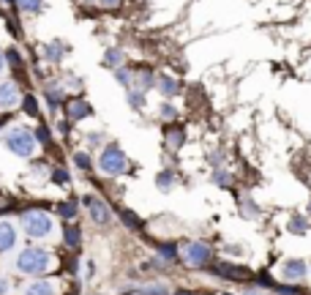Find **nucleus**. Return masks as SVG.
I'll use <instances>...</instances> for the list:
<instances>
[{
    "mask_svg": "<svg viewBox=\"0 0 311 295\" xmlns=\"http://www.w3.org/2000/svg\"><path fill=\"white\" fill-rule=\"evenodd\" d=\"M52 262L47 249H38V246H30V249H22V254L17 257V271L19 274H44Z\"/></svg>",
    "mask_w": 311,
    "mask_h": 295,
    "instance_id": "obj_1",
    "label": "nucleus"
},
{
    "mask_svg": "<svg viewBox=\"0 0 311 295\" xmlns=\"http://www.w3.org/2000/svg\"><path fill=\"white\" fill-rule=\"evenodd\" d=\"M3 142H6L8 151L17 153V156H22V158L33 156V151H36V134H33V131H28V129H22V126L6 131Z\"/></svg>",
    "mask_w": 311,
    "mask_h": 295,
    "instance_id": "obj_2",
    "label": "nucleus"
},
{
    "mask_svg": "<svg viewBox=\"0 0 311 295\" xmlns=\"http://www.w3.org/2000/svg\"><path fill=\"white\" fill-rule=\"evenodd\" d=\"M98 167H101L104 175H123V172L128 170V158H126V153L120 151V148L110 145V148H104L101 156H98Z\"/></svg>",
    "mask_w": 311,
    "mask_h": 295,
    "instance_id": "obj_3",
    "label": "nucleus"
},
{
    "mask_svg": "<svg viewBox=\"0 0 311 295\" xmlns=\"http://www.w3.org/2000/svg\"><path fill=\"white\" fill-rule=\"evenodd\" d=\"M22 227L30 238H47L52 233V219L44 211H28L22 216Z\"/></svg>",
    "mask_w": 311,
    "mask_h": 295,
    "instance_id": "obj_4",
    "label": "nucleus"
},
{
    "mask_svg": "<svg viewBox=\"0 0 311 295\" xmlns=\"http://www.w3.org/2000/svg\"><path fill=\"white\" fill-rule=\"evenodd\" d=\"M183 260L194 268L205 265V262L210 260V246H207V243H200V240H191V243L183 246Z\"/></svg>",
    "mask_w": 311,
    "mask_h": 295,
    "instance_id": "obj_5",
    "label": "nucleus"
},
{
    "mask_svg": "<svg viewBox=\"0 0 311 295\" xmlns=\"http://www.w3.org/2000/svg\"><path fill=\"white\" fill-rule=\"evenodd\" d=\"M85 205H88V211H90V216H93V221L96 224H110L112 221V211H110V205L104 202V199H98V197H85Z\"/></svg>",
    "mask_w": 311,
    "mask_h": 295,
    "instance_id": "obj_6",
    "label": "nucleus"
},
{
    "mask_svg": "<svg viewBox=\"0 0 311 295\" xmlns=\"http://www.w3.org/2000/svg\"><path fill=\"white\" fill-rule=\"evenodd\" d=\"M281 276L287 281H300L306 276V262L303 260H287L281 265Z\"/></svg>",
    "mask_w": 311,
    "mask_h": 295,
    "instance_id": "obj_7",
    "label": "nucleus"
},
{
    "mask_svg": "<svg viewBox=\"0 0 311 295\" xmlns=\"http://www.w3.org/2000/svg\"><path fill=\"white\" fill-rule=\"evenodd\" d=\"M17 101H19V88H17L14 82L0 85V107L8 110V107H17Z\"/></svg>",
    "mask_w": 311,
    "mask_h": 295,
    "instance_id": "obj_8",
    "label": "nucleus"
},
{
    "mask_svg": "<svg viewBox=\"0 0 311 295\" xmlns=\"http://www.w3.org/2000/svg\"><path fill=\"white\" fill-rule=\"evenodd\" d=\"M17 243V227L11 221H0V252H6Z\"/></svg>",
    "mask_w": 311,
    "mask_h": 295,
    "instance_id": "obj_9",
    "label": "nucleus"
},
{
    "mask_svg": "<svg viewBox=\"0 0 311 295\" xmlns=\"http://www.w3.org/2000/svg\"><path fill=\"white\" fill-rule=\"evenodd\" d=\"M216 274L224 276V279H249V271H246V268H235V265H227V262L216 265Z\"/></svg>",
    "mask_w": 311,
    "mask_h": 295,
    "instance_id": "obj_10",
    "label": "nucleus"
},
{
    "mask_svg": "<svg viewBox=\"0 0 311 295\" xmlns=\"http://www.w3.org/2000/svg\"><path fill=\"white\" fill-rule=\"evenodd\" d=\"M25 295H55V284L52 281H30L25 287Z\"/></svg>",
    "mask_w": 311,
    "mask_h": 295,
    "instance_id": "obj_11",
    "label": "nucleus"
},
{
    "mask_svg": "<svg viewBox=\"0 0 311 295\" xmlns=\"http://www.w3.org/2000/svg\"><path fill=\"white\" fill-rule=\"evenodd\" d=\"M88 104H82V101H79V98H76V101H71V107H69V115L71 118H74V120H79V118H85V115H88Z\"/></svg>",
    "mask_w": 311,
    "mask_h": 295,
    "instance_id": "obj_12",
    "label": "nucleus"
},
{
    "mask_svg": "<svg viewBox=\"0 0 311 295\" xmlns=\"http://www.w3.org/2000/svg\"><path fill=\"white\" fill-rule=\"evenodd\" d=\"M161 93L164 96H172V93H178V82H175L172 77H161Z\"/></svg>",
    "mask_w": 311,
    "mask_h": 295,
    "instance_id": "obj_13",
    "label": "nucleus"
},
{
    "mask_svg": "<svg viewBox=\"0 0 311 295\" xmlns=\"http://www.w3.org/2000/svg\"><path fill=\"white\" fill-rule=\"evenodd\" d=\"M74 164L79 167V170H82V172H88V170H90V158H88V153L76 151V153H74Z\"/></svg>",
    "mask_w": 311,
    "mask_h": 295,
    "instance_id": "obj_14",
    "label": "nucleus"
},
{
    "mask_svg": "<svg viewBox=\"0 0 311 295\" xmlns=\"http://www.w3.org/2000/svg\"><path fill=\"white\" fill-rule=\"evenodd\" d=\"M120 60H123V52H120V49H110V52L104 55V63H107V66H118Z\"/></svg>",
    "mask_w": 311,
    "mask_h": 295,
    "instance_id": "obj_15",
    "label": "nucleus"
},
{
    "mask_svg": "<svg viewBox=\"0 0 311 295\" xmlns=\"http://www.w3.org/2000/svg\"><path fill=\"white\" fill-rule=\"evenodd\" d=\"M79 240H82L79 230H76V227H69V230H66V243H69V246H79Z\"/></svg>",
    "mask_w": 311,
    "mask_h": 295,
    "instance_id": "obj_16",
    "label": "nucleus"
},
{
    "mask_svg": "<svg viewBox=\"0 0 311 295\" xmlns=\"http://www.w3.org/2000/svg\"><path fill=\"white\" fill-rule=\"evenodd\" d=\"M139 295H169V290H166L164 284H150V287L139 290Z\"/></svg>",
    "mask_w": 311,
    "mask_h": 295,
    "instance_id": "obj_17",
    "label": "nucleus"
},
{
    "mask_svg": "<svg viewBox=\"0 0 311 295\" xmlns=\"http://www.w3.org/2000/svg\"><path fill=\"white\" fill-rule=\"evenodd\" d=\"M57 211H60V216H66V219H74V216H76V205H74V202H63Z\"/></svg>",
    "mask_w": 311,
    "mask_h": 295,
    "instance_id": "obj_18",
    "label": "nucleus"
},
{
    "mask_svg": "<svg viewBox=\"0 0 311 295\" xmlns=\"http://www.w3.org/2000/svg\"><path fill=\"white\" fill-rule=\"evenodd\" d=\"M172 183H175V178H172V175H166V172H161V175H159V189H161V192H166V189H172Z\"/></svg>",
    "mask_w": 311,
    "mask_h": 295,
    "instance_id": "obj_19",
    "label": "nucleus"
},
{
    "mask_svg": "<svg viewBox=\"0 0 311 295\" xmlns=\"http://www.w3.org/2000/svg\"><path fill=\"white\" fill-rule=\"evenodd\" d=\"M41 3H44V0H19V6L25 8V11H38Z\"/></svg>",
    "mask_w": 311,
    "mask_h": 295,
    "instance_id": "obj_20",
    "label": "nucleus"
},
{
    "mask_svg": "<svg viewBox=\"0 0 311 295\" xmlns=\"http://www.w3.org/2000/svg\"><path fill=\"white\" fill-rule=\"evenodd\" d=\"M115 79H118L120 85H131V79H134V77L128 74L126 69H118V71H115Z\"/></svg>",
    "mask_w": 311,
    "mask_h": 295,
    "instance_id": "obj_21",
    "label": "nucleus"
},
{
    "mask_svg": "<svg viewBox=\"0 0 311 295\" xmlns=\"http://www.w3.org/2000/svg\"><path fill=\"white\" fill-rule=\"evenodd\" d=\"M52 180L60 183V186H66V183H69V172H66V170H55V172H52Z\"/></svg>",
    "mask_w": 311,
    "mask_h": 295,
    "instance_id": "obj_22",
    "label": "nucleus"
},
{
    "mask_svg": "<svg viewBox=\"0 0 311 295\" xmlns=\"http://www.w3.org/2000/svg\"><path fill=\"white\" fill-rule=\"evenodd\" d=\"M63 58V47L60 44H52V47H49V60H60Z\"/></svg>",
    "mask_w": 311,
    "mask_h": 295,
    "instance_id": "obj_23",
    "label": "nucleus"
},
{
    "mask_svg": "<svg viewBox=\"0 0 311 295\" xmlns=\"http://www.w3.org/2000/svg\"><path fill=\"white\" fill-rule=\"evenodd\" d=\"M128 104H131V107H142V93H139V90L128 93Z\"/></svg>",
    "mask_w": 311,
    "mask_h": 295,
    "instance_id": "obj_24",
    "label": "nucleus"
},
{
    "mask_svg": "<svg viewBox=\"0 0 311 295\" xmlns=\"http://www.w3.org/2000/svg\"><path fill=\"white\" fill-rule=\"evenodd\" d=\"M169 142H172V148H180V145H183V134L172 131V134H169Z\"/></svg>",
    "mask_w": 311,
    "mask_h": 295,
    "instance_id": "obj_25",
    "label": "nucleus"
},
{
    "mask_svg": "<svg viewBox=\"0 0 311 295\" xmlns=\"http://www.w3.org/2000/svg\"><path fill=\"white\" fill-rule=\"evenodd\" d=\"M139 85H142V88H150V85H153V77L147 74V71H142V77H139Z\"/></svg>",
    "mask_w": 311,
    "mask_h": 295,
    "instance_id": "obj_26",
    "label": "nucleus"
},
{
    "mask_svg": "<svg viewBox=\"0 0 311 295\" xmlns=\"http://www.w3.org/2000/svg\"><path fill=\"white\" fill-rule=\"evenodd\" d=\"M8 290H11L8 279H6V276H0V295H8Z\"/></svg>",
    "mask_w": 311,
    "mask_h": 295,
    "instance_id": "obj_27",
    "label": "nucleus"
},
{
    "mask_svg": "<svg viewBox=\"0 0 311 295\" xmlns=\"http://www.w3.org/2000/svg\"><path fill=\"white\" fill-rule=\"evenodd\" d=\"M161 115H164L166 120H172V118H175V110L169 107V104H164V107H161Z\"/></svg>",
    "mask_w": 311,
    "mask_h": 295,
    "instance_id": "obj_28",
    "label": "nucleus"
},
{
    "mask_svg": "<svg viewBox=\"0 0 311 295\" xmlns=\"http://www.w3.org/2000/svg\"><path fill=\"white\" fill-rule=\"evenodd\" d=\"M292 230H295V233H303V230H306V221L303 219H292Z\"/></svg>",
    "mask_w": 311,
    "mask_h": 295,
    "instance_id": "obj_29",
    "label": "nucleus"
},
{
    "mask_svg": "<svg viewBox=\"0 0 311 295\" xmlns=\"http://www.w3.org/2000/svg\"><path fill=\"white\" fill-rule=\"evenodd\" d=\"M161 257H169V260H175V246H161Z\"/></svg>",
    "mask_w": 311,
    "mask_h": 295,
    "instance_id": "obj_30",
    "label": "nucleus"
},
{
    "mask_svg": "<svg viewBox=\"0 0 311 295\" xmlns=\"http://www.w3.org/2000/svg\"><path fill=\"white\" fill-rule=\"evenodd\" d=\"M123 221H128V224H131L134 230H137V224H139V221L134 219V213H126V211H123Z\"/></svg>",
    "mask_w": 311,
    "mask_h": 295,
    "instance_id": "obj_31",
    "label": "nucleus"
},
{
    "mask_svg": "<svg viewBox=\"0 0 311 295\" xmlns=\"http://www.w3.org/2000/svg\"><path fill=\"white\" fill-rule=\"evenodd\" d=\"M278 293H281V295H300V290H295V287H278Z\"/></svg>",
    "mask_w": 311,
    "mask_h": 295,
    "instance_id": "obj_32",
    "label": "nucleus"
},
{
    "mask_svg": "<svg viewBox=\"0 0 311 295\" xmlns=\"http://www.w3.org/2000/svg\"><path fill=\"white\" fill-rule=\"evenodd\" d=\"M88 142L90 145H98V142H101V134H88Z\"/></svg>",
    "mask_w": 311,
    "mask_h": 295,
    "instance_id": "obj_33",
    "label": "nucleus"
},
{
    "mask_svg": "<svg viewBox=\"0 0 311 295\" xmlns=\"http://www.w3.org/2000/svg\"><path fill=\"white\" fill-rule=\"evenodd\" d=\"M6 69V55H3V49H0V71Z\"/></svg>",
    "mask_w": 311,
    "mask_h": 295,
    "instance_id": "obj_34",
    "label": "nucleus"
},
{
    "mask_svg": "<svg viewBox=\"0 0 311 295\" xmlns=\"http://www.w3.org/2000/svg\"><path fill=\"white\" fill-rule=\"evenodd\" d=\"M104 6H118V0H101Z\"/></svg>",
    "mask_w": 311,
    "mask_h": 295,
    "instance_id": "obj_35",
    "label": "nucleus"
},
{
    "mask_svg": "<svg viewBox=\"0 0 311 295\" xmlns=\"http://www.w3.org/2000/svg\"><path fill=\"white\" fill-rule=\"evenodd\" d=\"M178 295H191V293H186V290H180V293Z\"/></svg>",
    "mask_w": 311,
    "mask_h": 295,
    "instance_id": "obj_36",
    "label": "nucleus"
},
{
    "mask_svg": "<svg viewBox=\"0 0 311 295\" xmlns=\"http://www.w3.org/2000/svg\"><path fill=\"white\" fill-rule=\"evenodd\" d=\"M309 213H311V205H309Z\"/></svg>",
    "mask_w": 311,
    "mask_h": 295,
    "instance_id": "obj_37",
    "label": "nucleus"
}]
</instances>
